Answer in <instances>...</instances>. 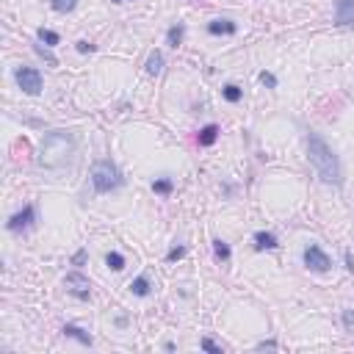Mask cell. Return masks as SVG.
<instances>
[{
    "mask_svg": "<svg viewBox=\"0 0 354 354\" xmlns=\"http://www.w3.org/2000/svg\"><path fill=\"white\" fill-rule=\"evenodd\" d=\"M33 219H36V208L33 205H25V208H22L20 213H14V216L9 219V230L11 233H22V230H28V227L33 224Z\"/></svg>",
    "mask_w": 354,
    "mask_h": 354,
    "instance_id": "52a82bcc",
    "label": "cell"
},
{
    "mask_svg": "<svg viewBox=\"0 0 354 354\" xmlns=\"http://www.w3.org/2000/svg\"><path fill=\"white\" fill-rule=\"evenodd\" d=\"M202 349H205V351H213V354H221V349L210 341V338H205V341H202Z\"/></svg>",
    "mask_w": 354,
    "mask_h": 354,
    "instance_id": "603a6c76",
    "label": "cell"
},
{
    "mask_svg": "<svg viewBox=\"0 0 354 354\" xmlns=\"http://www.w3.org/2000/svg\"><path fill=\"white\" fill-rule=\"evenodd\" d=\"M172 180H166V177H164V180H155L152 183V191H155V194H172Z\"/></svg>",
    "mask_w": 354,
    "mask_h": 354,
    "instance_id": "ffe728a7",
    "label": "cell"
},
{
    "mask_svg": "<svg viewBox=\"0 0 354 354\" xmlns=\"http://www.w3.org/2000/svg\"><path fill=\"white\" fill-rule=\"evenodd\" d=\"M92 186H94V191H100V194H108V191L119 188L122 186L119 169L111 164V161H97V164L92 166Z\"/></svg>",
    "mask_w": 354,
    "mask_h": 354,
    "instance_id": "3957f363",
    "label": "cell"
},
{
    "mask_svg": "<svg viewBox=\"0 0 354 354\" xmlns=\"http://www.w3.org/2000/svg\"><path fill=\"white\" fill-rule=\"evenodd\" d=\"M14 78H17V86L25 94H39L42 92V75H39V69H33V66H20V69L14 72Z\"/></svg>",
    "mask_w": 354,
    "mask_h": 354,
    "instance_id": "277c9868",
    "label": "cell"
},
{
    "mask_svg": "<svg viewBox=\"0 0 354 354\" xmlns=\"http://www.w3.org/2000/svg\"><path fill=\"white\" fill-rule=\"evenodd\" d=\"M114 3H122V0H114Z\"/></svg>",
    "mask_w": 354,
    "mask_h": 354,
    "instance_id": "f1b7e54d",
    "label": "cell"
},
{
    "mask_svg": "<svg viewBox=\"0 0 354 354\" xmlns=\"http://www.w3.org/2000/svg\"><path fill=\"white\" fill-rule=\"evenodd\" d=\"M83 260H86V252H78V255H75V266H80Z\"/></svg>",
    "mask_w": 354,
    "mask_h": 354,
    "instance_id": "83f0119b",
    "label": "cell"
},
{
    "mask_svg": "<svg viewBox=\"0 0 354 354\" xmlns=\"http://www.w3.org/2000/svg\"><path fill=\"white\" fill-rule=\"evenodd\" d=\"M183 31H186V28H183V25H174V28H169L166 39H169V44H172V47H177V44L183 42Z\"/></svg>",
    "mask_w": 354,
    "mask_h": 354,
    "instance_id": "ac0fdd59",
    "label": "cell"
},
{
    "mask_svg": "<svg viewBox=\"0 0 354 354\" xmlns=\"http://www.w3.org/2000/svg\"><path fill=\"white\" fill-rule=\"evenodd\" d=\"M130 291L136 293V296H147V293H150V279H147V277H136L130 282Z\"/></svg>",
    "mask_w": 354,
    "mask_h": 354,
    "instance_id": "5bb4252c",
    "label": "cell"
},
{
    "mask_svg": "<svg viewBox=\"0 0 354 354\" xmlns=\"http://www.w3.org/2000/svg\"><path fill=\"white\" fill-rule=\"evenodd\" d=\"M213 252H216L219 260H230V246L224 241H213Z\"/></svg>",
    "mask_w": 354,
    "mask_h": 354,
    "instance_id": "d6986e66",
    "label": "cell"
},
{
    "mask_svg": "<svg viewBox=\"0 0 354 354\" xmlns=\"http://www.w3.org/2000/svg\"><path fill=\"white\" fill-rule=\"evenodd\" d=\"M305 266H307L310 271H318V274H321V271H327L332 263H329V257H327V252H324L321 246L310 243V246L305 249Z\"/></svg>",
    "mask_w": 354,
    "mask_h": 354,
    "instance_id": "5b68a950",
    "label": "cell"
},
{
    "mask_svg": "<svg viewBox=\"0 0 354 354\" xmlns=\"http://www.w3.org/2000/svg\"><path fill=\"white\" fill-rule=\"evenodd\" d=\"M39 39L47 44V47H53V44L61 42V36H58L56 31H47V28H39Z\"/></svg>",
    "mask_w": 354,
    "mask_h": 354,
    "instance_id": "e0dca14e",
    "label": "cell"
},
{
    "mask_svg": "<svg viewBox=\"0 0 354 354\" xmlns=\"http://www.w3.org/2000/svg\"><path fill=\"white\" fill-rule=\"evenodd\" d=\"M335 22L351 25L354 22V0H335Z\"/></svg>",
    "mask_w": 354,
    "mask_h": 354,
    "instance_id": "ba28073f",
    "label": "cell"
},
{
    "mask_svg": "<svg viewBox=\"0 0 354 354\" xmlns=\"http://www.w3.org/2000/svg\"><path fill=\"white\" fill-rule=\"evenodd\" d=\"M64 285H66V291H69L72 296H78V299H88V296H92V282H88L83 274H78V271L66 274Z\"/></svg>",
    "mask_w": 354,
    "mask_h": 354,
    "instance_id": "8992f818",
    "label": "cell"
},
{
    "mask_svg": "<svg viewBox=\"0 0 354 354\" xmlns=\"http://www.w3.org/2000/svg\"><path fill=\"white\" fill-rule=\"evenodd\" d=\"M64 335H66V338H75V341H80L83 346H92V335H86V332L80 329V327H72V324H66V327H64Z\"/></svg>",
    "mask_w": 354,
    "mask_h": 354,
    "instance_id": "7c38bea8",
    "label": "cell"
},
{
    "mask_svg": "<svg viewBox=\"0 0 354 354\" xmlns=\"http://www.w3.org/2000/svg\"><path fill=\"white\" fill-rule=\"evenodd\" d=\"M50 6H53L58 14H69V11H75L78 0H50Z\"/></svg>",
    "mask_w": 354,
    "mask_h": 354,
    "instance_id": "9a60e30c",
    "label": "cell"
},
{
    "mask_svg": "<svg viewBox=\"0 0 354 354\" xmlns=\"http://www.w3.org/2000/svg\"><path fill=\"white\" fill-rule=\"evenodd\" d=\"M224 100L227 102H238L241 100V88L238 86H224Z\"/></svg>",
    "mask_w": 354,
    "mask_h": 354,
    "instance_id": "44dd1931",
    "label": "cell"
},
{
    "mask_svg": "<svg viewBox=\"0 0 354 354\" xmlns=\"http://www.w3.org/2000/svg\"><path fill=\"white\" fill-rule=\"evenodd\" d=\"M78 50H80V53H92L94 44H88V42H78Z\"/></svg>",
    "mask_w": 354,
    "mask_h": 354,
    "instance_id": "484cf974",
    "label": "cell"
},
{
    "mask_svg": "<svg viewBox=\"0 0 354 354\" xmlns=\"http://www.w3.org/2000/svg\"><path fill=\"white\" fill-rule=\"evenodd\" d=\"M255 246L257 249H277L279 243H277V235H271V233H255Z\"/></svg>",
    "mask_w": 354,
    "mask_h": 354,
    "instance_id": "30bf717a",
    "label": "cell"
},
{
    "mask_svg": "<svg viewBox=\"0 0 354 354\" xmlns=\"http://www.w3.org/2000/svg\"><path fill=\"white\" fill-rule=\"evenodd\" d=\"M343 324L346 329H354V310H343Z\"/></svg>",
    "mask_w": 354,
    "mask_h": 354,
    "instance_id": "7402d4cb",
    "label": "cell"
},
{
    "mask_svg": "<svg viewBox=\"0 0 354 354\" xmlns=\"http://www.w3.org/2000/svg\"><path fill=\"white\" fill-rule=\"evenodd\" d=\"M260 80H263L266 86H277V78H274V75H269V72H260Z\"/></svg>",
    "mask_w": 354,
    "mask_h": 354,
    "instance_id": "d4e9b609",
    "label": "cell"
},
{
    "mask_svg": "<svg viewBox=\"0 0 354 354\" xmlns=\"http://www.w3.org/2000/svg\"><path fill=\"white\" fill-rule=\"evenodd\" d=\"M72 152H75V136L66 130H53V133H47L42 141L39 164L44 169H58L72 158Z\"/></svg>",
    "mask_w": 354,
    "mask_h": 354,
    "instance_id": "7a4b0ae2",
    "label": "cell"
},
{
    "mask_svg": "<svg viewBox=\"0 0 354 354\" xmlns=\"http://www.w3.org/2000/svg\"><path fill=\"white\" fill-rule=\"evenodd\" d=\"M216 138H219V128H216V125H205V128L199 130V147H210Z\"/></svg>",
    "mask_w": 354,
    "mask_h": 354,
    "instance_id": "9c48e42d",
    "label": "cell"
},
{
    "mask_svg": "<svg viewBox=\"0 0 354 354\" xmlns=\"http://www.w3.org/2000/svg\"><path fill=\"white\" fill-rule=\"evenodd\" d=\"M183 255H186V249H183V246H174V249H172V252H169V255H166V260H180V257H183Z\"/></svg>",
    "mask_w": 354,
    "mask_h": 354,
    "instance_id": "cb8c5ba5",
    "label": "cell"
},
{
    "mask_svg": "<svg viewBox=\"0 0 354 354\" xmlns=\"http://www.w3.org/2000/svg\"><path fill=\"white\" fill-rule=\"evenodd\" d=\"M208 31L210 33H235V22H230V20H213L210 25H208Z\"/></svg>",
    "mask_w": 354,
    "mask_h": 354,
    "instance_id": "8fae6325",
    "label": "cell"
},
{
    "mask_svg": "<svg viewBox=\"0 0 354 354\" xmlns=\"http://www.w3.org/2000/svg\"><path fill=\"white\" fill-rule=\"evenodd\" d=\"M257 349H277V343H274V341H266V343L257 346Z\"/></svg>",
    "mask_w": 354,
    "mask_h": 354,
    "instance_id": "4316f807",
    "label": "cell"
},
{
    "mask_svg": "<svg viewBox=\"0 0 354 354\" xmlns=\"http://www.w3.org/2000/svg\"><path fill=\"white\" fill-rule=\"evenodd\" d=\"M307 158L313 169L318 172V177L324 183H332V186H341L343 180V172H341V161L335 158V152L329 150V144L324 141L321 136L310 133L307 136Z\"/></svg>",
    "mask_w": 354,
    "mask_h": 354,
    "instance_id": "6da1fadb",
    "label": "cell"
},
{
    "mask_svg": "<svg viewBox=\"0 0 354 354\" xmlns=\"http://www.w3.org/2000/svg\"><path fill=\"white\" fill-rule=\"evenodd\" d=\"M161 69H164V56L155 50V53L147 58V72H150V75H161Z\"/></svg>",
    "mask_w": 354,
    "mask_h": 354,
    "instance_id": "4fadbf2b",
    "label": "cell"
},
{
    "mask_svg": "<svg viewBox=\"0 0 354 354\" xmlns=\"http://www.w3.org/2000/svg\"><path fill=\"white\" fill-rule=\"evenodd\" d=\"M105 263H108V269H114V271H122L125 269V257L119 252H108L105 255Z\"/></svg>",
    "mask_w": 354,
    "mask_h": 354,
    "instance_id": "2e32d148",
    "label": "cell"
}]
</instances>
